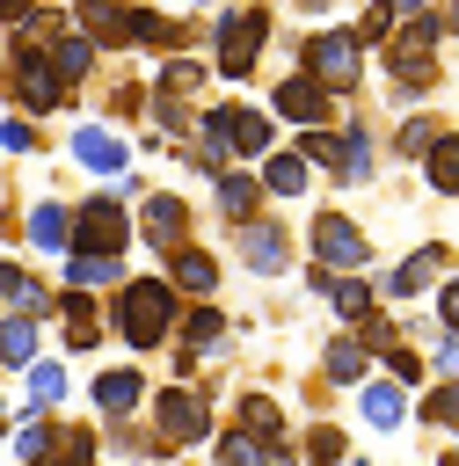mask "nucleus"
<instances>
[{
	"instance_id": "obj_41",
	"label": "nucleus",
	"mask_w": 459,
	"mask_h": 466,
	"mask_svg": "<svg viewBox=\"0 0 459 466\" xmlns=\"http://www.w3.org/2000/svg\"><path fill=\"white\" fill-rule=\"evenodd\" d=\"M197 80H204V66H197V58H168V73H160V87H168V95H189Z\"/></svg>"
},
{
	"instance_id": "obj_12",
	"label": "nucleus",
	"mask_w": 459,
	"mask_h": 466,
	"mask_svg": "<svg viewBox=\"0 0 459 466\" xmlns=\"http://www.w3.org/2000/svg\"><path fill=\"white\" fill-rule=\"evenodd\" d=\"M138 233H146V248L175 255V248L189 240V204H182V197H168V189H153V197H146V211H138Z\"/></svg>"
},
{
	"instance_id": "obj_17",
	"label": "nucleus",
	"mask_w": 459,
	"mask_h": 466,
	"mask_svg": "<svg viewBox=\"0 0 459 466\" xmlns=\"http://www.w3.org/2000/svg\"><path fill=\"white\" fill-rule=\"evenodd\" d=\"M321 379H328V386H364V379H372V350H364L357 335H335V342L321 350Z\"/></svg>"
},
{
	"instance_id": "obj_28",
	"label": "nucleus",
	"mask_w": 459,
	"mask_h": 466,
	"mask_svg": "<svg viewBox=\"0 0 459 466\" xmlns=\"http://www.w3.org/2000/svg\"><path fill=\"white\" fill-rule=\"evenodd\" d=\"M423 182H430L437 197H459V138H452V131H437V146L423 153Z\"/></svg>"
},
{
	"instance_id": "obj_49",
	"label": "nucleus",
	"mask_w": 459,
	"mask_h": 466,
	"mask_svg": "<svg viewBox=\"0 0 459 466\" xmlns=\"http://www.w3.org/2000/svg\"><path fill=\"white\" fill-rule=\"evenodd\" d=\"M0 15H22V0H0Z\"/></svg>"
},
{
	"instance_id": "obj_36",
	"label": "nucleus",
	"mask_w": 459,
	"mask_h": 466,
	"mask_svg": "<svg viewBox=\"0 0 459 466\" xmlns=\"http://www.w3.org/2000/svg\"><path fill=\"white\" fill-rule=\"evenodd\" d=\"M379 357H386V379H393V386H401V393H408V386H423V379H430V364H423V357H415V350H408V342H393V350H379Z\"/></svg>"
},
{
	"instance_id": "obj_44",
	"label": "nucleus",
	"mask_w": 459,
	"mask_h": 466,
	"mask_svg": "<svg viewBox=\"0 0 459 466\" xmlns=\"http://www.w3.org/2000/svg\"><path fill=\"white\" fill-rule=\"evenodd\" d=\"M0 146H7V153H36V124L7 116V124H0Z\"/></svg>"
},
{
	"instance_id": "obj_38",
	"label": "nucleus",
	"mask_w": 459,
	"mask_h": 466,
	"mask_svg": "<svg viewBox=\"0 0 459 466\" xmlns=\"http://www.w3.org/2000/svg\"><path fill=\"white\" fill-rule=\"evenodd\" d=\"M219 466H270V444H255V437L226 430V437H219Z\"/></svg>"
},
{
	"instance_id": "obj_24",
	"label": "nucleus",
	"mask_w": 459,
	"mask_h": 466,
	"mask_svg": "<svg viewBox=\"0 0 459 466\" xmlns=\"http://www.w3.org/2000/svg\"><path fill=\"white\" fill-rule=\"evenodd\" d=\"M29 364H36V320L0 313V371H29Z\"/></svg>"
},
{
	"instance_id": "obj_23",
	"label": "nucleus",
	"mask_w": 459,
	"mask_h": 466,
	"mask_svg": "<svg viewBox=\"0 0 459 466\" xmlns=\"http://www.w3.org/2000/svg\"><path fill=\"white\" fill-rule=\"evenodd\" d=\"M437 269H444V248H415V255H408L379 291H386V299H415L423 284H437Z\"/></svg>"
},
{
	"instance_id": "obj_37",
	"label": "nucleus",
	"mask_w": 459,
	"mask_h": 466,
	"mask_svg": "<svg viewBox=\"0 0 459 466\" xmlns=\"http://www.w3.org/2000/svg\"><path fill=\"white\" fill-rule=\"evenodd\" d=\"M109 444H117V451H124V459H138V466H153V459H160V451H168V444H160V437H146V430H131V422H117V430H109Z\"/></svg>"
},
{
	"instance_id": "obj_50",
	"label": "nucleus",
	"mask_w": 459,
	"mask_h": 466,
	"mask_svg": "<svg viewBox=\"0 0 459 466\" xmlns=\"http://www.w3.org/2000/svg\"><path fill=\"white\" fill-rule=\"evenodd\" d=\"M0 430H7V400H0Z\"/></svg>"
},
{
	"instance_id": "obj_11",
	"label": "nucleus",
	"mask_w": 459,
	"mask_h": 466,
	"mask_svg": "<svg viewBox=\"0 0 459 466\" xmlns=\"http://www.w3.org/2000/svg\"><path fill=\"white\" fill-rule=\"evenodd\" d=\"M87 400H95V415H109V422H131V415L146 408V371H131V364H109V371H95Z\"/></svg>"
},
{
	"instance_id": "obj_19",
	"label": "nucleus",
	"mask_w": 459,
	"mask_h": 466,
	"mask_svg": "<svg viewBox=\"0 0 459 466\" xmlns=\"http://www.w3.org/2000/svg\"><path fill=\"white\" fill-rule=\"evenodd\" d=\"M0 299H7V313H29V320H44V313H58V299L22 269V262H0Z\"/></svg>"
},
{
	"instance_id": "obj_20",
	"label": "nucleus",
	"mask_w": 459,
	"mask_h": 466,
	"mask_svg": "<svg viewBox=\"0 0 459 466\" xmlns=\"http://www.w3.org/2000/svg\"><path fill=\"white\" fill-rule=\"evenodd\" d=\"M277 116H291V124L321 131V116H328V87H313L306 73H291V80L277 87Z\"/></svg>"
},
{
	"instance_id": "obj_32",
	"label": "nucleus",
	"mask_w": 459,
	"mask_h": 466,
	"mask_svg": "<svg viewBox=\"0 0 459 466\" xmlns=\"http://www.w3.org/2000/svg\"><path fill=\"white\" fill-rule=\"evenodd\" d=\"M29 248H44V255H66V204H29Z\"/></svg>"
},
{
	"instance_id": "obj_31",
	"label": "nucleus",
	"mask_w": 459,
	"mask_h": 466,
	"mask_svg": "<svg viewBox=\"0 0 459 466\" xmlns=\"http://www.w3.org/2000/svg\"><path fill=\"white\" fill-rule=\"evenodd\" d=\"M22 379H29V408H36V415H44V408H58V400L73 393V379H66V364H51V357H36V364H29Z\"/></svg>"
},
{
	"instance_id": "obj_8",
	"label": "nucleus",
	"mask_w": 459,
	"mask_h": 466,
	"mask_svg": "<svg viewBox=\"0 0 459 466\" xmlns=\"http://www.w3.org/2000/svg\"><path fill=\"white\" fill-rule=\"evenodd\" d=\"M219 342H226V313H219L211 299H197L189 313H175V350H182L175 371H182V386H189V364H197L204 350H219Z\"/></svg>"
},
{
	"instance_id": "obj_43",
	"label": "nucleus",
	"mask_w": 459,
	"mask_h": 466,
	"mask_svg": "<svg viewBox=\"0 0 459 466\" xmlns=\"http://www.w3.org/2000/svg\"><path fill=\"white\" fill-rule=\"evenodd\" d=\"M437 328H444V335H459V277H444V284H437Z\"/></svg>"
},
{
	"instance_id": "obj_4",
	"label": "nucleus",
	"mask_w": 459,
	"mask_h": 466,
	"mask_svg": "<svg viewBox=\"0 0 459 466\" xmlns=\"http://www.w3.org/2000/svg\"><path fill=\"white\" fill-rule=\"evenodd\" d=\"M153 437L160 444H204L211 437V400L189 386H160L153 393Z\"/></svg>"
},
{
	"instance_id": "obj_29",
	"label": "nucleus",
	"mask_w": 459,
	"mask_h": 466,
	"mask_svg": "<svg viewBox=\"0 0 459 466\" xmlns=\"http://www.w3.org/2000/svg\"><path fill=\"white\" fill-rule=\"evenodd\" d=\"M335 175H342V182H372V131H364V124H350V131L335 138Z\"/></svg>"
},
{
	"instance_id": "obj_7",
	"label": "nucleus",
	"mask_w": 459,
	"mask_h": 466,
	"mask_svg": "<svg viewBox=\"0 0 459 466\" xmlns=\"http://www.w3.org/2000/svg\"><path fill=\"white\" fill-rule=\"evenodd\" d=\"M15 95H22V109H29V116H51V109L66 102V80L51 73V58H44L36 44H22V51H15Z\"/></svg>"
},
{
	"instance_id": "obj_22",
	"label": "nucleus",
	"mask_w": 459,
	"mask_h": 466,
	"mask_svg": "<svg viewBox=\"0 0 459 466\" xmlns=\"http://www.w3.org/2000/svg\"><path fill=\"white\" fill-rule=\"evenodd\" d=\"M321 299L335 306V320H342V328H357V320L379 306V284H372V277H328V291H321Z\"/></svg>"
},
{
	"instance_id": "obj_39",
	"label": "nucleus",
	"mask_w": 459,
	"mask_h": 466,
	"mask_svg": "<svg viewBox=\"0 0 459 466\" xmlns=\"http://www.w3.org/2000/svg\"><path fill=\"white\" fill-rule=\"evenodd\" d=\"M437 379H459V335H444V328H430V357H423Z\"/></svg>"
},
{
	"instance_id": "obj_6",
	"label": "nucleus",
	"mask_w": 459,
	"mask_h": 466,
	"mask_svg": "<svg viewBox=\"0 0 459 466\" xmlns=\"http://www.w3.org/2000/svg\"><path fill=\"white\" fill-rule=\"evenodd\" d=\"M262 36H270V15L233 7V15L219 22V73H226V80H248V66L262 58Z\"/></svg>"
},
{
	"instance_id": "obj_25",
	"label": "nucleus",
	"mask_w": 459,
	"mask_h": 466,
	"mask_svg": "<svg viewBox=\"0 0 459 466\" xmlns=\"http://www.w3.org/2000/svg\"><path fill=\"white\" fill-rule=\"evenodd\" d=\"M7 437H15V466H29V459H51V437H58V422H51V415H36V408H22Z\"/></svg>"
},
{
	"instance_id": "obj_2",
	"label": "nucleus",
	"mask_w": 459,
	"mask_h": 466,
	"mask_svg": "<svg viewBox=\"0 0 459 466\" xmlns=\"http://www.w3.org/2000/svg\"><path fill=\"white\" fill-rule=\"evenodd\" d=\"M124 248H131V211H124L117 189H102L80 211H66V255H109L117 262Z\"/></svg>"
},
{
	"instance_id": "obj_21",
	"label": "nucleus",
	"mask_w": 459,
	"mask_h": 466,
	"mask_svg": "<svg viewBox=\"0 0 459 466\" xmlns=\"http://www.w3.org/2000/svg\"><path fill=\"white\" fill-rule=\"evenodd\" d=\"M408 422H423V430H452V437H459V379H437L430 393H415V400H408Z\"/></svg>"
},
{
	"instance_id": "obj_14",
	"label": "nucleus",
	"mask_w": 459,
	"mask_h": 466,
	"mask_svg": "<svg viewBox=\"0 0 459 466\" xmlns=\"http://www.w3.org/2000/svg\"><path fill=\"white\" fill-rule=\"evenodd\" d=\"M73 160H80L87 175H124V167H131V146H124L109 124H80V131H73Z\"/></svg>"
},
{
	"instance_id": "obj_42",
	"label": "nucleus",
	"mask_w": 459,
	"mask_h": 466,
	"mask_svg": "<svg viewBox=\"0 0 459 466\" xmlns=\"http://www.w3.org/2000/svg\"><path fill=\"white\" fill-rule=\"evenodd\" d=\"M299 160L306 167H335V138L328 131H299Z\"/></svg>"
},
{
	"instance_id": "obj_30",
	"label": "nucleus",
	"mask_w": 459,
	"mask_h": 466,
	"mask_svg": "<svg viewBox=\"0 0 459 466\" xmlns=\"http://www.w3.org/2000/svg\"><path fill=\"white\" fill-rule=\"evenodd\" d=\"M255 204H262V182H255V175H233V167H226V175H219V211H226L233 226H248V218H255Z\"/></svg>"
},
{
	"instance_id": "obj_13",
	"label": "nucleus",
	"mask_w": 459,
	"mask_h": 466,
	"mask_svg": "<svg viewBox=\"0 0 459 466\" xmlns=\"http://www.w3.org/2000/svg\"><path fill=\"white\" fill-rule=\"evenodd\" d=\"M357 415H364L372 437H401V430H408V393H401L393 379H364V386H357Z\"/></svg>"
},
{
	"instance_id": "obj_33",
	"label": "nucleus",
	"mask_w": 459,
	"mask_h": 466,
	"mask_svg": "<svg viewBox=\"0 0 459 466\" xmlns=\"http://www.w3.org/2000/svg\"><path fill=\"white\" fill-rule=\"evenodd\" d=\"M87 66H95V36H80V29L73 36H51V73L58 80H80Z\"/></svg>"
},
{
	"instance_id": "obj_47",
	"label": "nucleus",
	"mask_w": 459,
	"mask_h": 466,
	"mask_svg": "<svg viewBox=\"0 0 459 466\" xmlns=\"http://www.w3.org/2000/svg\"><path fill=\"white\" fill-rule=\"evenodd\" d=\"M401 7H408V15H415V7H423V0H393V15H401Z\"/></svg>"
},
{
	"instance_id": "obj_46",
	"label": "nucleus",
	"mask_w": 459,
	"mask_h": 466,
	"mask_svg": "<svg viewBox=\"0 0 459 466\" xmlns=\"http://www.w3.org/2000/svg\"><path fill=\"white\" fill-rule=\"evenodd\" d=\"M102 342V320H66V350H95Z\"/></svg>"
},
{
	"instance_id": "obj_15",
	"label": "nucleus",
	"mask_w": 459,
	"mask_h": 466,
	"mask_svg": "<svg viewBox=\"0 0 459 466\" xmlns=\"http://www.w3.org/2000/svg\"><path fill=\"white\" fill-rule=\"evenodd\" d=\"M226 138V153H270V116L262 109H204Z\"/></svg>"
},
{
	"instance_id": "obj_52",
	"label": "nucleus",
	"mask_w": 459,
	"mask_h": 466,
	"mask_svg": "<svg viewBox=\"0 0 459 466\" xmlns=\"http://www.w3.org/2000/svg\"><path fill=\"white\" fill-rule=\"evenodd\" d=\"M452 466H459V451H452Z\"/></svg>"
},
{
	"instance_id": "obj_1",
	"label": "nucleus",
	"mask_w": 459,
	"mask_h": 466,
	"mask_svg": "<svg viewBox=\"0 0 459 466\" xmlns=\"http://www.w3.org/2000/svg\"><path fill=\"white\" fill-rule=\"evenodd\" d=\"M175 313H182V299H175L168 277H124L117 299H109V335H117L131 357H146V350L175 342Z\"/></svg>"
},
{
	"instance_id": "obj_34",
	"label": "nucleus",
	"mask_w": 459,
	"mask_h": 466,
	"mask_svg": "<svg viewBox=\"0 0 459 466\" xmlns=\"http://www.w3.org/2000/svg\"><path fill=\"white\" fill-rule=\"evenodd\" d=\"M95 444H102V437H95L87 422H58V437H51V459H58V466H95Z\"/></svg>"
},
{
	"instance_id": "obj_16",
	"label": "nucleus",
	"mask_w": 459,
	"mask_h": 466,
	"mask_svg": "<svg viewBox=\"0 0 459 466\" xmlns=\"http://www.w3.org/2000/svg\"><path fill=\"white\" fill-rule=\"evenodd\" d=\"M168 284H175V299H182V291L211 299V291H219V262H211V255H204L197 240H182V248L168 255Z\"/></svg>"
},
{
	"instance_id": "obj_27",
	"label": "nucleus",
	"mask_w": 459,
	"mask_h": 466,
	"mask_svg": "<svg viewBox=\"0 0 459 466\" xmlns=\"http://www.w3.org/2000/svg\"><path fill=\"white\" fill-rule=\"evenodd\" d=\"M66 262V291H102V284H124V262L109 255H58Z\"/></svg>"
},
{
	"instance_id": "obj_51",
	"label": "nucleus",
	"mask_w": 459,
	"mask_h": 466,
	"mask_svg": "<svg viewBox=\"0 0 459 466\" xmlns=\"http://www.w3.org/2000/svg\"><path fill=\"white\" fill-rule=\"evenodd\" d=\"M29 466H58V459H29Z\"/></svg>"
},
{
	"instance_id": "obj_5",
	"label": "nucleus",
	"mask_w": 459,
	"mask_h": 466,
	"mask_svg": "<svg viewBox=\"0 0 459 466\" xmlns=\"http://www.w3.org/2000/svg\"><path fill=\"white\" fill-rule=\"evenodd\" d=\"M357 73H364V44H357L350 29H328V36L306 44V80H313V87L342 95V87H357Z\"/></svg>"
},
{
	"instance_id": "obj_10",
	"label": "nucleus",
	"mask_w": 459,
	"mask_h": 466,
	"mask_svg": "<svg viewBox=\"0 0 459 466\" xmlns=\"http://www.w3.org/2000/svg\"><path fill=\"white\" fill-rule=\"evenodd\" d=\"M240 262H248V277H284L291 269V233L277 218H248L240 226Z\"/></svg>"
},
{
	"instance_id": "obj_45",
	"label": "nucleus",
	"mask_w": 459,
	"mask_h": 466,
	"mask_svg": "<svg viewBox=\"0 0 459 466\" xmlns=\"http://www.w3.org/2000/svg\"><path fill=\"white\" fill-rule=\"evenodd\" d=\"M386 29H393V0H372V7H364V29H357V44H364V36H386Z\"/></svg>"
},
{
	"instance_id": "obj_18",
	"label": "nucleus",
	"mask_w": 459,
	"mask_h": 466,
	"mask_svg": "<svg viewBox=\"0 0 459 466\" xmlns=\"http://www.w3.org/2000/svg\"><path fill=\"white\" fill-rule=\"evenodd\" d=\"M233 430L255 437V444H284V408H277L270 393H240V400H233Z\"/></svg>"
},
{
	"instance_id": "obj_35",
	"label": "nucleus",
	"mask_w": 459,
	"mask_h": 466,
	"mask_svg": "<svg viewBox=\"0 0 459 466\" xmlns=\"http://www.w3.org/2000/svg\"><path fill=\"white\" fill-rule=\"evenodd\" d=\"M306 459H313V466H342V459H350V437H342L335 422H313V430H306Z\"/></svg>"
},
{
	"instance_id": "obj_40",
	"label": "nucleus",
	"mask_w": 459,
	"mask_h": 466,
	"mask_svg": "<svg viewBox=\"0 0 459 466\" xmlns=\"http://www.w3.org/2000/svg\"><path fill=\"white\" fill-rule=\"evenodd\" d=\"M393 146H401V153H408V160H423V153H430V146H437V124H430V116H408V124H401V138H393Z\"/></svg>"
},
{
	"instance_id": "obj_9",
	"label": "nucleus",
	"mask_w": 459,
	"mask_h": 466,
	"mask_svg": "<svg viewBox=\"0 0 459 466\" xmlns=\"http://www.w3.org/2000/svg\"><path fill=\"white\" fill-rule=\"evenodd\" d=\"M430 44H437V22H430V15L401 29V44H393V80H401V95H415V87H430V80H437Z\"/></svg>"
},
{
	"instance_id": "obj_3",
	"label": "nucleus",
	"mask_w": 459,
	"mask_h": 466,
	"mask_svg": "<svg viewBox=\"0 0 459 466\" xmlns=\"http://www.w3.org/2000/svg\"><path fill=\"white\" fill-rule=\"evenodd\" d=\"M372 262V240H364V226L350 218V211H313V269H328V277H350V269H364Z\"/></svg>"
},
{
	"instance_id": "obj_48",
	"label": "nucleus",
	"mask_w": 459,
	"mask_h": 466,
	"mask_svg": "<svg viewBox=\"0 0 459 466\" xmlns=\"http://www.w3.org/2000/svg\"><path fill=\"white\" fill-rule=\"evenodd\" d=\"M299 7H313V15H321V7H335V0H299Z\"/></svg>"
},
{
	"instance_id": "obj_26",
	"label": "nucleus",
	"mask_w": 459,
	"mask_h": 466,
	"mask_svg": "<svg viewBox=\"0 0 459 466\" xmlns=\"http://www.w3.org/2000/svg\"><path fill=\"white\" fill-rule=\"evenodd\" d=\"M262 197H306V160L299 153H262Z\"/></svg>"
}]
</instances>
